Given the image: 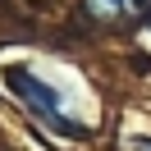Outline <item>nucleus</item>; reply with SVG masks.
<instances>
[{"label":"nucleus","instance_id":"nucleus-1","mask_svg":"<svg viewBox=\"0 0 151 151\" xmlns=\"http://www.w3.org/2000/svg\"><path fill=\"white\" fill-rule=\"evenodd\" d=\"M9 87H14V96H19V101L28 105V110L37 114L46 128H55V133H73V137L83 133V124L64 110V96H60L50 83H41L37 73H28V69H9Z\"/></svg>","mask_w":151,"mask_h":151},{"label":"nucleus","instance_id":"nucleus-2","mask_svg":"<svg viewBox=\"0 0 151 151\" xmlns=\"http://www.w3.org/2000/svg\"><path fill=\"white\" fill-rule=\"evenodd\" d=\"M151 0H87V19L96 23H124V19H137Z\"/></svg>","mask_w":151,"mask_h":151},{"label":"nucleus","instance_id":"nucleus-3","mask_svg":"<svg viewBox=\"0 0 151 151\" xmlns=\"http://www.w3.org/2000/svg\"><path fill=\"white\" fill-rule=\"evenodd\" d=\"M147 28H151V19H147Z\"/></svg>","mask_w":151,"mask_h":151}]
</instances>
